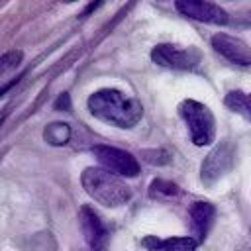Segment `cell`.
<instances>
[{
  "mask_svg": "<svg viewBox=\"0 0 251 251\" xmlns=\"http://www.w3.org/2000/svg\"><path fill=\"white\" fill-rule=\"evenodd\" d=\"M86 106L94 118L124 129L133 127L143 116V106L139 100L126 96L116 88H102L92 92Z\"/></svg>",
  "mask_w": 251,
  "mask_h": 251,
  "instance_id": "1",
  "label": "cell"
},
{
  "mask_svg": "<svg viewBox=\"0 0 251 251\" xmlns=\"http://www.w3.org/2000/svg\"><path fill=\"white\" fill-rule=\"evenodd\" d=\"M80 184L90 198L108 208H118L131 198V188L124 180H120L118 175L106 169H84L80 175Z\"/></svg>",
  "mask_w": 251,
  "mask_h": 251,
  "instance_id": "2",
  "label": "cell"
},
{
  "mask_svg": "<svg viewBox=\"0 0 251 251\" xmlns=\"http://www.w3.org/2000/svg\"><path fill=\"white\" fill-rule=\"evenodd\" d=\"M178 114L186 122V127L190 131V139L194 145L202 147L214 141L216 137V118L210 112L208 106L196 100H184L178 106Z\"/></svg>",
  "mask_w": 251,
  "mask_h": 251,
  "instance_id": "3",
  "label": "cell"
},
{
  "mask_svg": "<svg viewBox=\"0 0 251 251\" xmlns=\"http://www.w3.org/2000/svg\"><path fill=\"white\" fill-rule=\"evenodd\" d=\"M151 59H153V63L167 67V69L190 71V69L198 67L202 53L196 47H180V45H173V43H161V45L153 47Z\"/></svg>",
  "mask_w": 251,
  "mask_h": 251,
  "instance_id": "4",
  "label": "cell"
},
{
  "mask_svg": "<svg viewBox=\"0 0 251 251\" xmlns=\"http://www.w3.org/2000/svg\"><path fill=\"white\" fill-rule=\"evenodd\" d=\"M92 153L106 171H110L118 176H137L139 175L137 159L124 149L110 147V145H94Z\"/></svg>",
  "mask_w": 251,
  "mask_h": 251,
  "instance_id": "5",
  "label": "cell"
},
{
  "mask_svg": "<svg viewBox=\"0 0 251 251\" xmlns=\"http://www.w3.org/2000/svg\"><path fill=\"white\" fill-rule=\"evenodd\" d=\"M235 159V147L231 141H222L218 143L204 159L202 169H200V178L206 186H212L220 176H224Z\"/></svg>",
  "mask_w": 251,
  "mask_h": 251,
  "instance_id": "6",
  "label": "cell"
},
{
  "mask_svg": "<svg viewBox=\"0 0 251 251\" xmlns=\"http://www.w3.org/2000/svg\"><path fill=\"white\" fill-rule=\"evenodd\" d=\"M175 6L182 16L196 22L216 24V25H226L229 22L227 12L208 0H175Z\"/></svg>",
  "mask_w": 251,
  "mask_h": 251,
  "instance_id": "7",
  "label": "cell"
},
{
  "mask_svg": "<svg viewBox=\"0 0 251 251\" xmlns=\"http://www.w3.org/2000/svg\"><path fill=\"white\" fill-rule=\"evenodd\" d=\"M78 220H80L82 235H84L88 247L92 251H106L110 245V235H108V229H106L104 222L100 220V216L90 206H82L78 212Z\"/></svg>",
  "mask_w": 251,
  "mask_h": 251,
  "instance_id": "8",
  "label": "cell"
},
{
  "mask_svg": "<svg viewBox=\"0 0 251 251\" xmlns=\"http://www.w3.org/2000/svg\"><path fill=\"white\" fill-rule=\"evenodd\" d=\"M210 45L214 47L216 53H220L224 59H227L233 65H239V67L251 65V47L239 37H233L227 33H216L212 35Z\"/></svg>",
  "mask_w": 251,
  "mask_h": 251,
  "instance_id": "9",
  "label": "cell"
},
{
  "mask_svg": "<svg viewBox=\"0 0 251 251\" xmlns=\"http://www.w3.org/2000/svg\"><path fill=\"white\" fill-rule=\"evenodd\" d=\"M214 216H216V208L210 202H194L190 206V224L198 241H202L208 235Z\"/></svg>",
  "mask_w": 251,
  "mask_h": 251,
  "instance_id": "10",
  "label": "cell"
},
{
  "mask_svg": "<svg viewBox=\"0 0 251 251\" xmlns=\"http://www.w3.org/2000/svg\"><path fill=\"white\" fill-rule=\"evenodd\" d=\"M196 237H169L159 239L155 235H147L143 239V247L147 251H196Z\"/></svg>",
  "mask_w": 251,
  "mask_h": 251,
  "instance_id": "11",
  "label": "cell"
},
{
  "mask_svg": "<svg viewBox=\"0 0 251 251\" xmlns=\"http://www.w3.org/2000/svg\"><path fill=\"white\" fill-rule=\"evenodd\" d=\"M224 104L227 108H231L235 114H241L251 122V94H245V92H239V90H231V92L226 94Z\"/></svg>",
  "mask_w": 251,
  "mask_h": 251,
  "instance_id": "12",
  "label": "cell"
},
{
  "mask_svg": "<svg viewBox=\"0 0 251 251\" xmlns=\"http://www.w3.org/2000/svg\"><path fill=\"white\" fill-rule=\"evenodd\" d=\"M43 137L49 145H65L71 139V127L63 122H53L43 129Z\"/></svg>",
  "mask_w": 251,
  "mask_h": 251,
  "instance_id": "13",
  "label": "cell"
},
{
  "mask_svg": "<svg viewBox=\"0 0 251 251\" xmlns=\"http://www.w3.org/2000/svg\"><path fill=\"white\" fill-rule=\"evenodd\" d=\"M149 194L153 198H175L180 194V188L171 182V180H163V178H155L149 186Z\"/></svg>",
  "mask_w": 251,
  "mask_h": 251,
  "instance_id": "14",
  "label": "cell"
},
{
  "mask_svg": "<svg viewBox=\"0 0 251 251\" xmlns=\"http://www.w3.org/2000/svg\"><path fill=\"white\" fill-rule=\"evenodd\" d=\"M24 59V53L20 49H12L8 53H4L0 57V76H4L6 73H10L12 69H16Z\"/></svg>",
  "mask_w": 251,
  "mask_h": 251,
  "instance_id": "15",
  "label": "cell"
},
{
  "mask_svg": "<svg viewBox=\"0 0 251 251\" xmlns=\"http://www.w3.org/2000/svg\"><path fill=\"white\" fill-rule=\"evenodd\" d=\"M141 155L151 165H167L171 161V157L165 149H145V151H141Z\"/></svg>",
  "mask_w": 251,
  "mask_h": 251,
  "instance_id": "16",
  "label": "cell"
},
{
  "mask_svg": "<svg viewBox=\"0 0 251 251\" xmlns=\"http://www.w3.org/2000/svg\"><path fill=\"white\" fill-rule=\"evenodd\" d=\"M53 106H55V110H61V112L65 110V112H69V110H71V96H69L67 92L59 94V98L55 100V104H53Z\"/></svg>",
  "mask_w": 251,
  "mask_h": 251,
  "instance_id": "17",
  "label": "cell"
},
{
  "mask_svg": "<svg viewBox=\"0 0 251 251\" xmlns=\"http://www.w3.org/2000/svg\"><path fill=\"white\" fill-rule=\"evenodd\" d=\"M22 76H24V75H20V76H16V78H12L10 82H6L4 86H0V98H2V96H4V94H6V92H8L10 88H12V86H16V84H18V80H20Z\"/></svg>",
  "mask_w": 251,
  "mask_h": 251,
  "instance_id": "18",
  "label": "cell"
},
{
  "mask_svg": "<svg viewBox=\"0 0 251 251\" xmlns=\"http://www.w3.org/2000/svg\"><path fill=\"white\" fill-rule=\"evenodd\" d=\"M4 118H6V114H0V126H2V122H4Z\"/></svg>",
  "mask_w": 251,
  "mask_h": 251,
  "instance_id": "19",
  "label": "cell"
},
{
  "mask_svg": "<svg viewBox=\"0 0 251 251\" xmlns=\"http://www.w3.org/2000/svg\"><path fill=\"white\" fill-rule=\"evenodd\" d=\"M63 2H75V0H63Z\"/></svg>",
  "mask_w": 251,
  "mask_h": 251,
  "instance_id": "20",
  "label": "cell"
}]
</instances>
